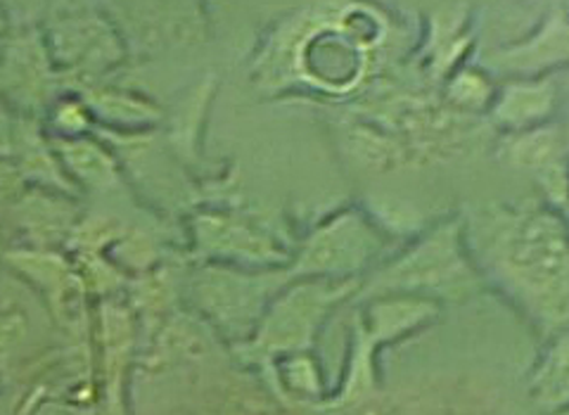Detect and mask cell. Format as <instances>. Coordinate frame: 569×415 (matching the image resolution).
Returning a JSON list of instances; mask_svg holds the SVG:
<instances>
[{
    "instance_id": "6da1fadb",
    "label": "cell",
    "mask_w": 569,
    "mask_h": 415,
    "mask_svg": "<svg viewBox=\"0 0 569 415\" xmlns=\"http://www.w3.org/2000/svg\"><path fill=\"white\" fill-rule=\"evenodd\" d=\"M498 270L512 297L548 333L569 326V247L546 216L525 219L498 247Z\"/></svg>"
},
{
    "instance_id": "7a4b0ae2",
    "label": "cell",
    "mask_w": 569,
    "mask_h": 415,
    "mask_svg": "<svg viewBox=\"0 0 569 415\" xmlns=\"http://www.w3.org/2000/svg\"><path fill=\"white\" fill-rule=\"evenodd\" d=\"M311 20L292 46L295 75L323 93H349L363 79L368 52L382 41L380 14L351 3Z\"/></svg>"
},
{
    "instance_id": "3957f363",
    "label": "cell",
    "mask_w": 569,
    "mask_h": 415,
    "mask_svg": "<svg viewBox=\"0 0 569 415\" xmlns=\"http://www.w3.org/2000/svg\"><path fill=\"white\" fill-rule=\"evenodd\" d=\"M41 29L50 58L69 90L104 81L127 56V43L117 24L93 8L60 14Z\"/></svg>"
},
{
    "instance_id": "277c9868",
    "label": "cell",
    "mask_w": 569,
    "mask_h": 415,
    "mask_svg": "<svg viewBox=\"0 0 569 415\" xmlns=\"http://www.w3.org/2000/svg\"><path fill=\"white\" fill-rule=\"evenodd\" d=\"M64 88L39 24L10 27L0 41V100L17 115L39 119Z\"/></svg>"
},
{
    "instance_id": "5b68a950",
    "label": "cell",
    "mask_w": 569,
    "mask_h": 415,
    "mask_svg": "<svg viewBox=\"0 0 569 415\" xmlns=\"http://www.w3.org/2000/svg\"><path fill=\"white\" fill-rule=\"evenodd\" d=\"M340 295H345V290L340 293L330 285H299L288 295H282L266 312L252 342V352L269 358L307 352L320 320L326 318L328 309Z\"/></svg>"
},
{
    "instance_id": "8992f818",
    "label": "cell",
    "mask_w": 569,
    "mask_h": 415,
    "mask_svg": "<svg viewBox=\"0 0 569 415\" xmlns=\"http://www.w3.org/2000/svg\"><path fill=\"white\" fill-rule=\"evenodd\" d=\"M93 333L100 352L102 408L107 415H123V383L136 347L133 309L114 299H102L93 314Z\"/></svg>"
},
{
    "instance_id": "52a82bcc",
    "label": "cell",
    "mask_w": 569,
    "mask_h": 415,
    "mask_svg": "<svg viewBox=\"0 0 569 415\" xmlns=\"http://www.w3.org/2000/svg\"><path fill=\"white\" fill-rule=\"evenodd\" d=\"M133 39L146 50L192 46L204 36L202 0H142L123 14Z\"/></svg>"
},
{
    "instance_id": "ba28073f",
    "label": "cell",
    "mask_w": 569,
    "mask_h": 415,
    "mask_svg": "<svg viewBox=\"0 0 569 415\" xmlns=\"http://www.w3.org/2000/svg\"><path fill=\"white\" fill-rule=\"evenodd\" d=\"M487 65L518 79H539L546 71L569 65V17L553 12L529 39L493 50Z\"/></svg>"
},
{
    "instance_id": "9c48e42d",
    "label": "cell",
    "mask_w": 569,
    "mask_h": 415,
    "mask_svg": "<svg viewBox=\"0 0 569 415\" xmlns=\"http://www.w3.org/2000/svg\"><path fill=\"white\" fill-rule=\"evenodd\" d=\"M558 90L550 79H515L498 90L491 110L493 119L512 131L537 129L556 110Z\"/></svg>"
},
{
    "instance_id": "30bf717a",
    "label": "cell",
    "mask_w": 569,
    "mask_h": 415,
    "mask_svg": "<svg viewBox=\"0 0 569 415\" xmlns=\"http://www.w3.org/2000/svg\"><path fill=\"white\" fill-rule=\"evenodd\" d=\"M567 142L556 126H537V129L515 131L506 146V157L512 167L537 174L548 188L562 190V150Z\"/></svg>"
},
{
    "instance_id": "8fae6325",
    "label": "cell",
    "mask_w": 569,
    "mask_h": 415,
    "mask_svg": "<svg viewBox=\"0 0 569 415\" xmlns=\"http://www.w3.org/2000/svg\"><path fill=\"white\" fill-rule=\"evenodd\" d=\"M74 90L91 107L96 121L100 119L110 126H119V129H146V126L162 121V110L133 90L107 81H96Z\"/></svg>"
},
{
    "instance_id": "7c38bea8",
    "label": "cell",
    "mask_w": 569,
    "mask_h": 415,
    "mask_svg": "<svg viewBox=\"0 0 569 415\" xmlns=\"http://www.w3.org/2000/svg\"><path fill=\"white\" fill-rule=\"evenodd\" d=\"M52 150H56L62 171L77 180L79 186L88 190H107L114 188L119 174L117 161L102 142L91 136L77 138H52Z\"/></svg>"
},
{
    "instance_id": "4fadbf2b",
    "label": "cell",
    "mask_w": 569,
    "mask_h": 415,
    "mask_svg": "<svg viewBox=\"0 0 569 415\" xmlns=\"http://www.w3.org/2000/svg\"><path fill=\"white\" fill-rule=\"evenodd\" d=\"M351 243L353 240L347 226H332L328 230H320L311 240L307 255L301 257V270L305 274H326V270L349 268L356 259L363 257L359 247H347Z\"/></svg>"
},
{
    "instance_id": "5bb4252c",
    "label": "cell",
    "mask_w": 569,
    "mask_h": 415,
    "mask_svg": "<svg viewBox=\"0 0 569 415\" xmlns=\"http://www.w3.org/2000/svg\"><path fill=\"white\" fill-rule=\"evenodd\" d=\"M48 123L56 131V138H77L88 136L96 129V117L88 102L77 93V90H62L48 107Z\"/></svg>"
},
{
    "instance_id": "9a60e30c",
    "label": "cell",
    "mask_w": 569,
    "mask_h": 415,
    "mask_svg": "<svg viewBox=\"0 0 569 415\" xmlns=\"http://www.w3.org/2000/svg\"><path fill=\"white\" fill-rule=\"evenodd\" d=\"M447 98L460 112H482L491 107L496 90L482 71L458 69L447 81Z\"/></svg>"
},
{
    "instance_id": "2e32d148",
    "label": "cell",
    "mask_w": 569,
    "mask_h": 415,
    "mask_svg": "<svg viewBox=\"0 0 569 415\" xmlns=\"http://www.w3.org/2000/svg\"><path fill=\"white\" fill-rule=\"evenodd\" d=\"M282 360H284L282 385H288V389L299 396L316 399L320 392V381H318V373H316V366L311 364V358L305 352H297V354H288Z\"/></svg>"
},
{
    "instance_id": "e0dca14e",
    "label": "cell",
    "mask_w": 569,
    "mask_h": 415,
    "mask_svg": "<svg viewBox=\"0 0 569 415\" xmlns=\"http://www.w3.org/2000/svg\"><path fill=\"white\" fill-rule=\"evenodd\" d=\"M22 115H17L10 105L0 100V159H8L17 150V138H20Z\"/></svg>"
},
{
    "instance_id": "ac0fdd59",
    "label": "cell",
    "mask_w": 569,
    "mask_h": 415,
    "mask_svg": "<svg viewBox=\"0 0 569 415\" xmlns=\"http://www.w3.org/2000/svg\"><path fill=\"white\" fill-rule=\"evenodd\" d=\"M351 415H408L397 402L385 399V396H363L356 404H351Z\"/></svg>"
},
{
    "instance_id": "d6986e66",
    "label": "cell",
    "mask_w": 569,
    "mask_h": 415,
    "mask_svg": "<svg viewBox=\"0 0 569 415\" xmlns=\"http://www.w3.org/2000/svg\"><path fill=\"white\" fill-rule=\"evenodd\" d=\"M159 302H162V297H159V295H154V314L159 316V314H162V306H159ZM142 304H150L152 306V297L148 295L146 299H142Z\"/></svg>"
},
{
    "instance_id": "ffe728a7",
    "label": "cell",
    "mask_w": 569,
    "mask_h": 415,
    "mask_svg": "<svg viewBox=\"0 0 569 415\" xmlns=\"http://www.w3.org/2000/svg\"><path fill=\"white\" fill-rule=\"evenodd\" d=\"M562 138H565V142H567V148H569V105H567V117H565V129H562Z\"/></svg>"
},
{
    "instance_id": "44dd1931",
    "label": "cell",
    "mask_w": 569,
    "mask_h": 415,
    "mask_svg": "<svg viewBox=\"0 0 569 415\" xmlns=\"http://www.w3.org/2000/svg\"><path fill=\"white\" fill-rule=\"evenodd\" d=\"M3 259H6V255H3V249H0V264H3Z\"/></svg>"
}]
</instances>
